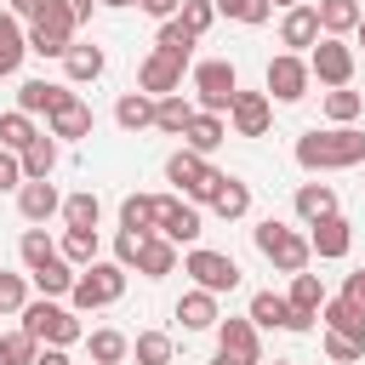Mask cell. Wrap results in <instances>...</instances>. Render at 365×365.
Returning a JSON list of instances; mask_svg holds the SVG:
<instances>
[{"instance_id": "obj_35", "label": "cell", "mask_w": 365, "mask_h": 365, "mask_svg": "<svg viewBox=\"0 0 365 365\" xmlns=\"http://www.w3.org/2000/svg\"><path fill=\"white\" fill-rule=\"evenodd\" d=\"M285 302H291V314H308V319H319V302H325V285H319V274H291V291H285Z\"/></svg>"}, {"instance_id": "obj_58", "label": "cell", "mask_w": 365, "mask_h": 365, "mask_svg": "<svg viewBox=\"0 0 365 365\" xmlns=\"http://www.w3.org/2000/svg\"><path fill=\"white\" fill-rule=\"evenodd\" d=\"M103 6H114V11H125V6H137V0H103Z\"/></svg>"}, {"instance_id": "obj_47", "label": "cell", "mask_w": 365, "mask_h": 365, "mask_svg": "<svg viewBox=\"0 0 365 365\" xmlns=\"http://www.w3.org/2000/svg\"><path fill=\"white\" fill-rule=\"evenodd\" d=\"M211 17H217V6H211V0H182V11H177V23H182L194 40L211 29Z\"/></svg>"}, {"instance_id": "obj_20", "label": "cell", "mask_w": 365, "mask_h": 365, "mask_svg": "<svg viewBox=\"0 0 365 365\" xmlns=\"http://www.w3.org/2000/svg\"><path fill=\"white\" fill-rule=\"evenodd\" d=\"M314 17H319V34H331V40H348V34L359 29L365 6H359V0H314Z\"/></svg>"}, {"instance_id": "obj_56", "label": "cell", "mask_w": 365, "mask_h": 365, "mask_svg": "<svg viewBox=\"0 0 365 365\" xmlns=\"http://www.w3.org/2000/svg\"><path fill=\"white\" fill-rule=\"evenodd\" d=\"M211 365H245V359H234V354H222V348H217V359H211Z\"/></svg>"}, {"instance_id": "obj_16", "label": "cell", "mask_w": 365, "mask_h": 365, "mask_svg": "<svg viewBox=\"0 0 365 365\" xmlns=\"http://www.w3.org/2000/svg\"><path fill=\"white\" fill-rule=\"evenodd\" d=\"M319 319H325L331 336H348V342L365 348V308H359L354 297H325V302H319Z\"/></svg>"}, {"instance_id": "obj_42", "label": "cell", "mask_w": 365, "mask_h": 365, "mask_svg": "<svg viewBox=\"0 0 365 365\" xmlns=\"http://www.w3.org/2000/svg\"><path fill=\"white\" fill-rule=\"evenodd\" d=\"M359 114H365V97H359V91H348V86L325 91V120H331V125H354Z\"/></svg>"}, {"instance_id": "obj_59", "label": "cell", "mask_w": 365, "mask_h": 365, "mask_svg": "<svg viewBox=\"0 0 365 365\" xmlns=\"http://www.w3.org/2000/svg\"><path fill=\"white\" fill-rule=\"evenodd\" d=\"M354 40H359V51H365V17H359V29H354Z\"/></svg>"}, {"instance_id": "obj_41", "label": "cell", "mask_w": 365, "mask_h": 365, "mask_svg": "<svg viewBox=\"0 0 365 365\" xmlns=\"http://www.w3.org/2000/svg\"><path fill=\"white\" fill-rule=\"evenodd\" d=\"M171 354H177V342L165 331H137L131 336V359L137 365H171Z\"/></svg>"}, {"instance_id": "obj_60", "label": "cell", "mask_w": 365, "mask_h": 365, "mask_svg": "<svg viewBox=\"0 0 365 365\" xmlns=\"http://www.w3.org/2000/svg\"><path fill=\"white\" fill-rule=\"evenodd\" d=\"M274 365H291V359H274Z\"/></svg>"}, {"instance_id": "obj_2", "label": "cell", "mask_w": 365, "mask_h": 365, "mask_svg": "<svg viewBox=\"0 0 365 365\" xmlns=\"http://www.w3.org/2000/svg\"><path fill=\"white\" fill-rule=\"evenodd\" d=\"M23 331L40 342V348H68V342H80L86 331H80V314L74 308H63V302H51V297H40V302H23Z\"/></svg>"}, {"instance_id": "obj_27", "label": "cell", "mask_w": 365, "mask_h": 365, "mask_svg": "<svg viewBox=\"0 0 365 365\" xmlns=\"http://www.w3.org/2000/svg\"><path fill=\"white\" fill-rule=\"evenodd\" d=\"M245 319H251L257 331H291V302H285L279 291H257L251 308H245Z\"/></svg>"}, {"instance_id": "obj_25", "label": "cell", "mask_w": 365, "mask_h": 365, "mask_svg": "<svg viewBox=\"0 0 365 365\" xmlns=\"http://www.w3.org/2000/svg\"><path fill=\"white\" fill-rule=\"evenodd\" d=\"M23 57H29V34H23V23L0 6V80H11V74L23 68Z\"/></svg>"}, {"instance_id": "obj_13", "label": "cell", "mask_w": 365, "mask_h": 365, "mask_svg": "<svg viewBox=\"0 0 365 365\" xmlns=\"http://www.w3.org/2000/svg\"><path fill=\"white\" fill-rule=\"evenodd\" d=\"M46 125H51L57 143H80V137H91V103H86L80 91H63L57 108L46 114Z\"/></svg>"}, {"instance_id": "obj_8", "label": "cell", "mask_w": 365, "mask_h": 365, "mask_svg": "<svg viewBox=\"0 0 365 365\" xmlns=\"http://www.w3.org/2000/svg\"><path fill=\"white\" fill-rule=\"evenodd\" d=\"M23 34H29V51H34V57H63V51L74 46V34H80V29H74V17H68L57 0H46V11H40Z\"/></svg>"}, {"instance_id": "obj_57", "label": "cell", "mask_w": 365, "mask_h": 365, "mask_svg": "<svg viewBox=\"0 0 365 365\" xmlns=\"http://www.w3.org/2000/svg\"><path fill=\"white\" fill-rule=\"evenodd\" d=\"M268 6H279V11H291V6H308V0H268Z\"/></svg>"}, {"instance_id": "obj_15", "label": "cell", "mask_w": 365, "mask_h": 365, "mask_svg": "<svg viewBox=\"0 0 365 365\" xmlns=\"http://www.w3.org/2000/svg\"><path fill=\"white\" fill-rule=\"evenodd\" d=\"M137 91H148L154 103H160V97H171V91H182V63H171V57L148 51V57L137 63Z\"/></svg>"}, {"instance_id": "obj_30", "label": "cell", "mask_w": 365, "mask_h": 365, "mask_svg": "<svg viewBox=\"0 0 365 365\" xmlns=\"http://www.w3.org/2000/svg\"><path fill=\"white\" fill-rule=\"evenodd\" d=\"M17 160H23V182H46V177L57 171V137H51V131H40Z\"/></svg>"}, {"instance_id": "obj_10", "label": "cell", "mask_w": 365, "mask_h": 365, "mask_svg": "<svg viewBox=\"0 0 365 365\" xmlns=\"http://www.w3.org/2000/svg\"><path fill=\"white\" fill-rule=\"evenodd\" d=\"M154 234L171 245H194L200 240V205H188L182 194H154Z\"/></svg>"}, {"instance_id": "obj_44", "label": "cell", "mask_w": 365, "mask_h": 365, "mask_svg": "<svg viewBox=\"0 0 365 365\" xmlns=\"http://www.w3.org/2000/svg\"><path fill=\"white\" fill-rule=\"evenodd\" d=\"M34 354H40V342L17 325V331H0V365H34Z\"/></svg>"}, {"instance_id": "obj_49", "label": "cell", "mask_w": 365, "mask_h": 365, "mask_svg": "<svg viewBox=\"0 0 365 365\" xmlns=\"http://www.w3.org/2000/svg\"><path fill=\"white\" fill-rule=\"evenodd\" d=\"M143 240H148V234H120V240H114V262H120L125 274H131V262H137V245H143Z\"/></svg>"}, {"instance_id": "obj_6", "label": "cell", "mask_w": 365, "mask_h": 365, "mask_svg": "<svg viewBox=\"0 0 365 365\" xmlns=\"http://www.w3.org/2000/svg\"><path fill=\"white\" fill-rule=\"evenodd\" d=\"M234 91H240V74H234L228 57H205V63H194V108H200V114H228Z\"/></svg>"}, {"instance_id": "obj_43", "label": "cell", "mask_w": 365, "mask_h": 365, "mask_svg": "<svg viewBox=\"0 0 365 365\" xmlns=\"http://www.w3.org/2000/svg\"><path fill=\"white\" fill-rule=\"evenodd\" d=\"M17 257H23V268L34 274L40 262H51V257H57V245H51V234H46V228H23V240H17Z\"/></svg>"}, {"instance_id": "obj_9", "label": "cell", "mask_w": 365, "mask_h": 365, "mask_svg": "<svg viewBox=\"0 0 365 365\" xmlns=\"http://www.w3.org/2000/svg\"><path fill=\"white\" fill-rule=\"evenodd\" d=\"M262 86H268V103H302V97H308V86H314V74H308V57H297V51H279V57H268V74H262Z\"/></svg>"}, {"instance_id": "obj_55", "label": "cell", "mask_w": 365, "mask_h": 365, "mask_svg": "<svg viewBox=\"0 0 365 365\" xmlns=\"http://www.w3.org/2000/svg\"><path fill=\"white\" fill-rule=\"evenodd\" d=\"M34 365H68V348H40Z\"/></svg>"}, {"instance_id": "obj_12", "label": "cell", "mask_w": 365, "mask_h": 365, "mask_svg": "<svg viewBox=\"0 0 365 365\" xmlns=\"http://www.w3.org/2000/svg\"><path fill=\"white\" fill-rule=\"evenodd\" d=\"M228 125H234V137H268V125H274V103H268V91H234V103H228Z\"/></svg>"}, {"instance_id": "obj_14", "label": "cell", "mask_w": 365, "mask_h": 365, "mask_svg": "<svg viewBox=\"0 0 365 365\" xmlns=\"http://www.w3.org/2000/svg\"><path fill=\"white\" fill-rule=\"evenodd\" d=\"M308 251L319 257V262H342L348 251H354V222L336 211V217H319L314 228H308Z\"/></svg>"}, {"instance_id": "obj_19", "label": "cell", "mask_w": 365, "mask_h": 365, "mask_svg": "<svg viewBox=\"0 0 365 365\" xmlns=\"http://www.w3.org/2000/svg\"><path fill=\"white\" fill-rule=\"evenodd\" d=\"M314 40H319V17H314V6H291L285 17H279V46L285 51H314Z\"/></svg>"}, {"instance_id": "obj_22", "label": "cell", "mask_w": 365, "mask_h": 365, "mask_svg": "<svg viewBox=\"0 0 365 365\" xmlns=\"http://www.w3.org/2000/svg\"><path fill=\"white\" fill-rule=\"evenodd\" d=\"M217 319H222V314H217V297H211V291L194 285V291L177 297V325H182V331H217Z\"/></svg>"}, {"instance_id": "obj_39", "label": "cell", "mask_w": 365, "mask_h": 365, "mask_svg": "<svg viewBox=\"0 0 365 365\" xmlns=\"http://www.w3.org/2000/svg\"><path fill=\"white\" fill-rule=\"evenodd\" d=\"M34 137H40V125H34L23 108H6V114H0V148H6V154H23Z\"/></svg>"}, {"instance_id": "obj_24", "label": "cell", "mask_w": 365, "mask_h": 365, "mask_svg": "<svg viewBox=\"0 0 365 365\" xmlns=\"http://www.w3.org/2000/svg\"><path fill=\"white\" fill-rule=\"evenodd\" d=\"M143 279H165V274H177V245L171 240H160V234H148L143 245H137V262H131Z\"/></svg>"}, {"instance_id": "obj_53", "label": "cell", "mask_w": 365, "mask_h": 365, "mask_svg": "<svg viewBox=\"0 0 365 365\" xmlns=\"http://www.w3.org/2000/svg\"><path fill=\"white\" fill-rule=\"evenodd\" d=\"M57 6H63V11L74 17V29H80V23H91V6H97V0H57Z\"/></svg>"}, {"instance_id": "obj_38", "label": "cell", "mask_w": 365, "mask_h": 365, "mask_svg": "<svg viewBox=\"0 0 365 365\" xmlns=\"http://www.w3.org/2000/svg\"><path fill=\"white\" fill-rule=\"evenodd\" d=\"M74 274H80V268H68L63 257H51V262H40L29 279L40 285V297H51V302H57V297H68V291H74Z\"/></svg>"}, {"instance_id": "obj_28", "label": "cell", "mask_w": 365, "mask_h": 365, "mask_svg": "<svg viewBox=\"0 0 365 365\" xmlns=\"http://www.w3.org/2000/svg\"><path fill=\"white\" fill-rule=\"evenodd\" d=\"M86 354H91V365H125V359H131V336L114 331V325H97V331L86 336Z\"/></svg>"}, {"instance_id": "obj_23", "label": "cell", "mask_w": 365, "mask_h": 365, "mask_svg": "<svg viewBox=\"0 0 365 365\" xmlns=\"http://www.w3.org/2000/svg\"><path fill=\"white\" fill-rule=\"evenodd\" d=\"M291 205H297V217L314 228L319 217H336V188H331V182H297Z\"/></svg>"}, {"instance_id": "obj_21", "label": "cell", "mask_w": 365, "mask_h": 365, "mask_svg": "<svg viewBox=\"0 0 365 365\" xmlns=\"http://www.w3.org/2000/svg\"><path fill=\"white\" fill-rule=\"evenodd\" d=\"M63 68H68V86H91V80H103L108 57H103V46H91V40H74V46L63 51Z\"/></svg>"}, {"instance_id": "obj_54", "label": "cell", "mask_w": 365, "mask_h": 365, "mask_svg": "<svg viewBox=\"0 0 365 365\" xmlns=\"http://www.w3.org/2000/svg\"><path fill=\"white\" fill-rule=\"evenodd\" d=\"M342 297H354V302L365 308V268H354V274L342 279Z\"/></svg>"}, {"instance_id": "obj_51", "label": "cell", "mask_w": 365, "mask_h": 365, "mask_svg": "<svg viewBox=\"0 0 365 365\" xmlns=\"http://www.w3.org/2000/svg\"><path fill=\"white\" fill-rule=\"evenodd\" d=\"M6 11H11L17 23H34V17L46 11V0H6Z\"/></svg>"}, {"instance_id": "obj_1", "label": "cell", "mask_w": 365, "mask_h": 365, "mask_svg": "<svg viewBox=\"0 0 365 365\" xmlns=\"http://www.w3.org/2000/svg\"><path fill=\"white\" fill-rule=\"evenodd\" d=\"M297 165L302 171H354V165H365V131L359 125L302 131L297 137Z\"/></svg>"}, {"instance_id": "obj_29", "label": "cell", "mask_w": 365, "mask_h": 365, "mask_svg": "<svg viewBox=\"0 0 365 365\" xmlns=\"http://www.w3.org/2000/svg\"><path fill=\"white\" fill-rule=\"evenodd\" d=\"M228 137V120L222 114H200L194 108V120H188V131H182V148H194V154H205L211 160V148Z\"/></svg>"}, {"instance_id": "obj_48", "label": "cell", "mask_w": 365, "mask_h": 365, "mask_svg": "<svg viewBox=\"0 0 365 365\" xmlns=\"http://www.w3.org/2000/svg\"><path fill=\"white\" fill-rule=\"evenodd\" d=\"M325 354H331L336 365H354V359H365V348H359V342H348V336H331V331H325Z\"/></svg>"}, {"instance_id": "obj_37", "label": "cell", "mask_w": 365, "mask_h": 365, "mask_svg": "<svg viewBox=\"0 0 365 365\" xmlns=\"http://www.w3.org/2000/svg\"><path fill=\"white\" fill-rule=\"evenodd\" d=\"M63 228H97V217H103V200L91 194V188H80V194H63Z\"/></svg>"}, {"instance_id": "obj_32", "label": "cell", "mask_w": 365, "mask_h": 365, "mask_svg": "<svg viewBox=\"0 0 365 365\" xmlns=\"http://www.w3.org/2000/svg\"><path fill=\"white\" fill-rule=\"evenodd\" d=\"M114 125H120V131H148V125H154V97H148V91H125V97L114 103Z\"/></svg>"}, {"instance_id": "obj_17", "label": "cell", "mask_w": 365, "mask_h": 365, "mask_svg": "<svg viewBox=\"0 0 365 365\" xmlns=\"http://www.w3.org/2000/svg\"><path fill=\"white\" fill-rule=\"evenodd\" d=\"M217 348L245 359V365H262V342H257V325L240 314V319H217Z\"/></svg>"}, {"instance_id": "obj_45", "label": "cell", "mask_w": 365, "mask_h": 365, "mask_svg": "<svg viewBox=\"0 0 365 365\" xmlns=\"http://www.w3.org/2000/svg\"><path fill=\"white\" fill-rule=\"evenodd\" d=\"M222 17H234V23H245V29H257V23H268V0H211Z\"/></svg>"}, {"instance_id": "obj_31", "label": "cell", "mask_w": 365, "mask_h": 365, "mask_svg": "<svg viewBox=\"0 0 365 365\" xmlns=\"http://www.w3.org/2000/svg\"><path fill=\"white\" fill-rule=\"evenodd\" d=\"M194 46H200V40H194V34H188V29L177 23V17H165V23L154 29V51H160V57H171V63H182V68H188Z\"/></svg>"}, {"instance_id": "obj_40", "label": "cell", "mask_w": 365, "mask_h": 365, "mask_svg": "<svg viewBox=\"0 0 365 365\" xmlns=\"http://www.w3.org/2000/svg\"><path fill=\"white\" fill-rule=\"evenodd\" d=\"M120 234H154V194H125L120 200Z\"/></svg>"}, {"instance_id": "obj_50", "label": "cell", "mask_w": 365, "mask_h": 365, "mask_svg": "<svg viewBox=\"0 0 365 365\" xmlns=\"http://www.w3.org/2000/svg\"><path fill=\"white\" fill-rule=\"evenodd\" d=\"M0 188H23V160L0 148Z\"/></svg>"}, {"instance_id": "obj_18", "label": "cell", "mask_w": 365, "mask_h": 365, "mask_svg": "<svg viewBox=\"0 0 365 365\" xmlns=\"http://www.w3.org/2000/svg\"><path fill=\"white\" fill-rule=\"evenodd\" d=\"M17 211H23V222H34V228H40V222H51V217L63 211L57 182H51V177H46V182H23V188H17Z\"/></svg>"}, {"instance_id": "obj_52", "label": "cell", "mask_w": 365, "mask_h": 365, "mask_svg": "<svg viewBox=\"0 0 365 365\" xmlns=\"http://www.w3.org/2000/svg\"><path fill=\"white\" fill-rule=\"evenodd\" d=\"M137 6H143L154 23H165V17H177V11H182V0H137Z\"/></svg>"}, {"instance_id": "obj_4", "label": "cell", "mask_w": 365, "mask_h": 365, "mask_svg": "<svg viewBox=\"0 0 365 365\" xmlns=\"http://www.w3.org/2000/svg\"><path fill=\"white\" fill-rule=\"evenodd\" d=\"M165 182L188 200V205H211V194H217V182H222V171L205 160V154H194V148H177L171 160H165Z\"/></svg>"}, {"instance_id": "obj_5", "label": "cell", "mask_w": 365, "mask_h": 365, "mask_svg": "<svg viewBox=\"0 0 365 365\" xmlns=\"http://www.w3.org/2000/svg\"><path fill=\"white\" fill-rule=\"evenodd\" d=\"M251 240H257V251H262L279 274H302V268L314 262L308 234H297V228H285V222H274V217H262V222L251 228Z\"/></svg>"}, {"instance_id": "obj_33", "label": "cell", "mask_w": 365, "mask_h": 365, "mask_svg": "<svg viewBox=\"0 0 365 365\" xmlns=\"http://www.w3.org/2000/svg\"><path fill=\"white\" fill-rule=\"evenodd\" d=\"M188 120H194V103H188L182 91H171V97H160V103H154V131L182 137V131H188Z\"/></svg>"}, {"instance_id": "obj_46", "label": "cell", "mask_w": 365, "mask_h": 365, "mask_svg": "<svg viewBox=\"0 0 365 365\" xmlns=\"http://www.w3.org/2000/svg\"><path fill=\"white\" fill-rule=\"evenodd\" d=\"M23 302H29V274L0 268V314H23Z\"/></svg>"}, {"instance_id": "obj_7", "label": "cell", "mask_w": 365, "mask_h": 365, "mask_svg": "<svg viewBox=\"0 0 365 365\" xmlns=\"http://www.w3.org/2000/svg\"><path fill=\"white\" fill-rule=\"evenodd\" d=\"M182 274H188L200 291H211V297H222V291H234V285H240V262H234L228 251H205V245H188Z\"/></svg>"}, {"instance_id": "obj_34", "label": "cell", "mask_w": 365, "mask_h": 365, "mask_svg": "<svg viewBox=\"0 0 365 365\" xmlns=\"http://www.w3.org/2000/svg\"><path fill=\"white\" fill-rule=\"evenodd\" d=\"M57 257H63L68 268H91V262H97V228H63Z\"/></svg>"}, {"instance_id": "obj_26", "label": "cell", "mask_w": 365, "mask_h": 365, "mask_svg": "<svg viewBox=\"0 0 365 365\" xmlns=\"http://www.w3.org/2000/svg\"><path fill=\"white\" fill-rule=\"evenodd\" d=\"M211 211H217L222 222H240V217L251 211V182L222 171V182H217V194H211Z\"/></svg>"}, {"instance_id": "obj_11", "label": "cell", "mask_w": 365, "mask_h": 365, "mask_svg": "<svg viewBox=\"0 0 365 365\" xmlns=\"http://www.w3.org/2000/svg\"><path fill=\"white\" fill-rule=\"evenodd\" d=\"M308 74L319 80V86H348L354 80V46L348 40H331V34H319L314 40V51H308Z\"/></svg>"}, {"instance_id": "obj_3", "label": "cell", "mask_w": 365, "mask_h": 365, "mask_svg": "<svg viewBox=\"0 0 365 365\" xmlns=\"http://www.w3.org/2000/svg\"><path fill=\"white\" fill-rule=\"evenodd\" d=\"M125 297V268L120 262H91V268H80L74 274V291H68V302H74V314H97V308H114Z\"/></svg>"}, {"instance_id": "obj_36", "label": "cell", "mask_w": 365, "mask_h": 365, "mask_svg": "<svg viewBox=\"0 0 365 365\" xmlns=\"http://www.w3.org/2000/svg\"><path fill=\"white\" fill-rule=\"evenodd\" d=\"M63 91H68V86H51V80H23V86H17V108H23L29 120H34V114H51Z\"/></svg>"}]
</instances>
